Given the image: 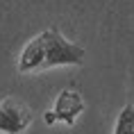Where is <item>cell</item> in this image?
I'll list each match as a JSON object with an SVG mask.
<instances>
[{
  "label": "cell",
  "mask_w": 134,
  "mask_h": 134,
  "mask_svg": "<svg viewBox=\"0 0 134 134\" xmlns=\"http://www.w3.org/2000/svg\"><path fill=\"white\" fill-rule=\"evenodd\" d=\"M84 59L86 50L82 46L64 39L57 27H48L23 48L18 59V73L48 71L55 66H82Z\"/></svg>",
  "instance_id": "cell-1"
},
{
  "label": "cell",
  "mask_w": 134,
  "mask_h": 134,
  "mask_svg": "<svg viewBox=\"0 0 134 134\" xmlns=\"http://www.w3.org/2000/svg\"><path fill=\"white\" fill-rule=\"evenodd\" d=\"M82 111H84V100H82V96L77 91H73V89H64L57 96L52 111L43 114V120H46V125H55L57 120H62L68 127H73Z\"/></svg>",
  "instance_id": "cell-2"
},
{
  "label": "cell",
  "mask_w": 134,
  "mask_h": 134,
  "mask_svg": "<svg viewBox=\"0 0 134 134\" xmlns=\"http://www.w3.org/2000/svg\"><path fill=\"white\" fill-rule=\"evenodd\" d=\"M32 123L30 107L18 98L0 100V132L5 134H21Z\"/></svg>",
  "instance_id": "cell-3"
},
{
  "label": "cell",
  "mask_w": 134,
  "mask_h": 134,
  "mask_svg": "<svg viewBox=\"0 0 134 134\" xmlns=\"http://www.w3.org/2000/svg\"><path fill=\"white\" fill-rule=\"evenodd\" d=\"M114 134H134V105H125L120 109Z\"/></svg>",
  "instance_id": "cell-4"
}]
</instances>
